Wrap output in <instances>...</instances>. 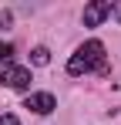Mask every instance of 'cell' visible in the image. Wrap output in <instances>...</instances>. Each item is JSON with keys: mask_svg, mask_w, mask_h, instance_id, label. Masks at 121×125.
Instances as JSON below:
<instances>
[{"mask_svg": "<svg viewBox=\"0 0 121 125\" xmlns=\"http://www.w3.org/2000/svg\"><path fill=\"white\" fill-rule=\"evenodd\" d=\"M0 84H7V88H27L30 84V71L27 68H20V64H14V61H7L3 68H0Z\"/></svg>", "mask_w": 121, "mask_h": 125, "instance_id": "7a4b0ae2", "label": "cell"}, {"mask_svg": "<svg viewBox=\"0 0 121 125\" xmlns=\"http://www.w3.org/2000/svg\"><path fill=\"white\" fill-rule=\"evenodd\" d=\"M24 108H30V112H37V115H51V112L57 108V102H54L51 91H34V95H27Z\"/></svg>", "mask_w": 121, "mask_h": 125, "instance_id": "3957f363", "label": "cell"}, {"mask_svg": "<svg viewBox=\"0 0 121 125\" xmlns=\"http://www.w3.org/2000/svg\"><path fill=\"white\" fill-rule=\"evenodd\" d=\"M0 125H20L17 115H0Z\"/></svg>", "mask_w": 121, "mask_h": 125, "instance_id": "52a82bcc", "label": "cell"}, {"mask_svg": "<svg viewBox=\"0 0 121 125\" xmlns=\"http://www.w3.org/2000/svg\"><path fill=\"white\" fill-rule=\"evenodd\" d=\"M104 17H111V3L108 0H98V3H87L84 7V27H98Z\"/></svg>", "mask_w": 121, "mask_h": 125, "instance_id": "277c9868", "label": "cell"}, {"mask_svg": "<svg viewBox=\"0 0 121 125\" xmlns=\"http://www.w3.org/2000/svg\"><path fill=\"white\" fill-rule=\"evenodd\" d=\"M10 54H14V47H10V44H0V64L10 61Z\"/></svg>", "mask_w": 121, "mask_h": 125, "instance_id": "8992f818", "label": "cell"}, {"mask_svg": "<svg viewBox=\"0 0 121 125\" xmlns=\"http://www.w3.org/2000/svg\"><path fill=\"white\" fill-rule=\"evenodd\" d=\"M30 58H34V64H47V61H51V51H47V47H34Z\"/></svg>", "mask_w": 121, "mask_h": 125, "instance_id": "5b68a950", "label": "cell"}, {"mask_svg": "<svg viewBox=\"0 0 121 125\" xmlns=\"http://www.w3.org/2000/svg\"><path fill=\"white\" fill-rule=\"evenodd\" d=\"M108 71V61H104V44L101 41H87L81 44L78 51L71 54L67 61V74H87V71Z\"/></svg>", "mask_w": 121, "mask_h": 125, "instance_id": "6da1fadb", "label": "cell"}]
</instances>
